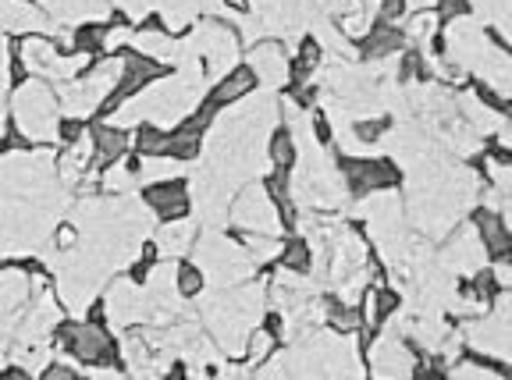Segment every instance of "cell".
Here are the masks:
<instances>
[{
  "mask_svg": "<svg viewBox=\"0 0 512 380\" xmlns=\"http://www.w3.org/2000/svg\"><path fill=\"white\" fill-rule=\"evenodd\" d=\"M192 235H196V228H192V224H182V217H175L157 238L160 256H182L185 249H192Z\"/></svg>",
  "mask_w": 512,
  "mask_h": 380,
  "instance_id": "8",
  "label": "cell"
},
{
  "mask_svg": "<svg viewBox=\"0 0 512 380\" xmlns=\"http://www.w3.org/2000/svg\"><path fill=\"white\" fill-rule=\"evenodd\" d=\"M228 221L242 231H267V235H278V228H281L278 203L271 199L267 185H249V189L235 199Z\"/></svg>",
  "mask_w": 512,
  "mask_h": 380,
  "instance_id": "1",
  "label": "cell"
},
{
  "mask_svg": "<svg viewBox=\"0 0 512 380\" xmlns=\"http://www.w3.org/2000/svg\"><path fill=\"white\" fill-rule=\"evenodd\" d=\"M473 224H477V238H480V246H484V256H491V260H509L512 256L509 224H505L495 210H480Z\"/></svg>",
  "mask_w": 512,
  "mask_h": 380,
  "instance_id": "4",
  "label": "cell"
},
{
  "mask_svg": "<svg viewBox=\"0 0 512 380\" xmlns=\"http://www.w3.org/2000/svg\"><path fill=\"white\" fill-rule=\"evenodd\" d=\"M267 157H271L274 167H292L299 160V143H296V132L292 128H278L271 135V146H267Z\"/></svg>",
  "mask_w": 512,
  "mask_h": 380,
  "instance_id": "10",
  "label": "cell"
},
{
  "mask_svg": "<svg viewBox=\"0 0 512 380\" xmlns=\"http://www.w3.org/2000/svg\"><path fill=\"white\" fill-rule=\"evenodd\" d=\"M64 341H68V352L86 359V363H107V359H114L111 334L100 324H72L64 331Z\"/></svg>",
  "mask_w": 512,
  "mask_h": 380,
  "instance_id": "3",
  "label": "cell"
},
{
  "mask_svg": "<svg viewBox=\"0 0 512 380\" xmlns=\"http://www.w3.org/2000/svg\"><path fill=\"white\" fill-rule=\"evenodd\" d=\"M260 86V79H256V72L253 68H228V75H224L221 82H217V89L210 93V100L207 103H214L217 111L221 107H228V103H235V100H242V96H249L253 89Z\"/></svg>",
  "mask_w": 512,
  "mask_h": 380,
  "instance_id": "6",
  "label": "cell"
},
{
  "mask_svg": "<svg viewBox=\"0 0 512 380\" xmlns=\"http://www.w3.org/2000/svg\"><path fill=\"white\" fill-rule=\"evenodd\" d=\"M338 175L349 185L356 196H367V192H381L395 185V167L384 164V160L370 157H342L338 160Z\"/></svg>",
  "mask_w": 512,
  "mask_h": 380,
  "instance_id": "2",
  "label": "cell"
},
{
  "mask_svg": "<svg viewBox=\"0 0 512 380\" xmlns=\"http://www.w3.org/2000/svg\"><path fill=\"white\" fill-rule=\"evenodd\" d=\"M93 150L100 164H118L128 150V135L121 132V125H100L93 128Z\"/></svg>",
  "mask_w": 512,
  "mask_h": 380,
  "instance_id": "7",
  "label": "cell"
},
{
  "mask_svg": "<svg viewBox=\"0 0 512 380\" xmlns=\"http://www.w3.org/2000/svg\"><path fill=\"white\" fill-rule=\"evenodd\" d=\"M313 263L310 242L306 238H281V253H278V267L296 270V274H306Z\"/></svg>",
  "mask_w": 512,
  "mask_h": 380,
  "instance_id": "9",
  "label": "cell"
},
{
  "mask_svg": "<svg viewBox=\"0 0 512 380\" xmlns=\"http://www.w3.org/2000/svg\"><path fill=\"white\" fill-rule=\"evenodd\" d=\"M146 206H150V210H157L160 217H168V221H175V217H185V210H189L185 185L178 182V178H168V182H153L150 189H146Z\"/></svg>",
  "mask_w": 512,
  "mask_h": 380,
  "instance_id": "5",
  "label": "cell"
},
{
  "mask_svg": "<svg viewBox=\"0 0 512 380\" xmlns=\"http://www.w3.org/2000/svg\"><path fill=\"white\" fill-rule=\"evenodd\" d=\"M228 4H232L235 11H246V4H249V0H228Z\"/></svg>",
  "mask_w": 512,
  "mask_h": 380,
  "instance_id": "11",
  "label": "cell"
}]
</instances>
